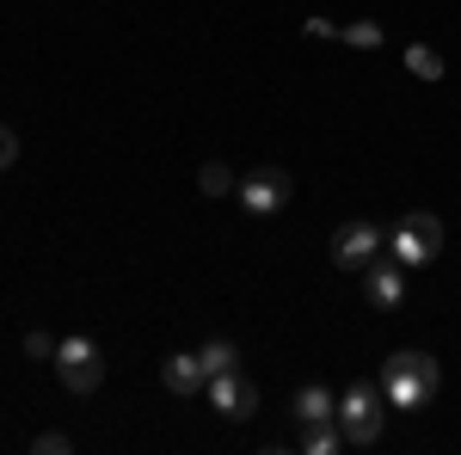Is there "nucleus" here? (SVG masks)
Listing matches in <instances>:
<instances>
[{
	"label": "nucleus",
	"instance_id": "obj_9",
	"mask_svg": "<svg viewBox=\"0 0 461 455\" xmlns=\"http://www.w3.org/2000/svg\"><path fill=\"white\" fill-rule=\"evenodd\" d=\"M160 382H167V394L191 400V394H203V387H210V369H203V357H197V350H173V357L160 363Z\"/></svg>",
	"mask_w": 461,
	"mask_h": 455
},
{
	"label": "nucleus",
	"instance_id": "obj_15",
	"mask_svg": "<svg viewBox=\"0 0 461 455\" xmlns=\"http://www.w3.org/2000/svg\"><path fill=\"white\" fill-rule=\"evenodd\" d=\"M339 37H345V43H363V50H375V43H382V25H339Z\"/></svg>",
	"mask_w": 461,
	"mask_h": 455
},
{
	"label": "nucleus",
	"instance_id": "obj_4",
	"mask_svg": "<svg viewBox=\"0 0 461 455\" xmlns=\"http://www.w3.org/2000/svg\"><path fill=\"white\" fill-rule=\"evenodd\" d=\"M56 376L68 394H93V387L105 382V350L93 345V339H62L56 345Z\"/></svg>",
	"mask_w": 461,
	"mask_h": 455
},
{
	"label": "nucleus",
	"instance_id": "obj_18",
	"mask_svg": "<svg viewBox=\"0 0 461 455\" xmlns=\"http://www.w3.org/2000/svg\"><path fill=\"white\" fill-rule=\"evenodd\" d=\"M25 350H32V357H56V339H50V332H25Z\"/></svg>",
	"mask_w": 461,
	"mask_h": 455
},
{
	"label": "nucleus",
	"instance_id": "obj_12",
	"mask_svg": "<svg viewBox=\"0 0 461 455\" xmlns=\"http://www.w3.org/2000/svg\"><path fill=\"white\" fill-rule=\"evenodd\" d=\"M302 450H308V455H332V450H345V431H339V419L302 424Z\"/></svg>",
	"mask_w": 461,
	"mask_h": 455
},
{
	"label": "nucleus",
	"instance_id": "obj_17",
	"mask_svg": "<svg viewBox=\"0 0 461 455\" xmlns=\"http://www.w3.org/2000/svg\"><path fill=\"white\" fill-rule=\"evenodd\" d=\"M13 160H19V136H13V130H6V123H0V173H6V167H13Z\"/></svg>",
	"mask_w": 461,
	"mask_h": 455
},
{
	"label": "nucleus",
	"instance_id": "obj_2",
	"mask_svg": "<svg viewBox=\"0 0 461 455\" xmlns=\"http://www.w3.org/2000/svg\"><path fill=\"white\" fill-rule=\"evenodd\" d=\"M388 246H393V259H400V265H412V271H419V265H430V259L443 252V222H437L430 210L400 215V222H393V234H388Z\"/></svg>",
	"mask_w": 461,
	"mask_h": 455
},
{
	"label": "nucleus",
	"instance_id": "obj_7",
	"mask_svg": "<svg viewBox=\"0 0 461 455\" xmlns=\"http://www.w3.org/2000/svg\"><path fill=\"white\" fill-rule=\"evenodd\" d=\"M375 252H382V228H369V222H345L332 234V265H345V271H363Z\"/></svg>",
	"mask_w": 461,
	"mask_h": 455
},
{
	"label": "nucleus",
	"instance_id": "obj_1",
	"mask_svg": "<svg viewBox=\"0 0 461 455\" xmlns=\"http://www.w3.org/2000/svg\"><path fill=\"white\" fill-rule=\"evenodd\" d=\"M437 387H443V369H437L430 350H393L388 369H382V394H388V406H400V413L437 400Z\"/></svg>",
	"mask_w": 461,
	"mask_h": 455
},
{
	"label": "nucleus",
	"instance_id": "obj_3",
	"mask_svg": "<svg viewBox=\"0 0 461 455\" xmlns=\"http://www.w3.org/2000/svg\"><path fill=\"white\" fill-rule=\"evenodd\" d=\"M382 400L388 394H375L369 382H357L345 400H339V431H345V443L363 450V443H375L382 437Z\"/></svg>",
	"mask_w": 461,
	"mask_h": 455
},
{
	"label": "nucleus",
	"instance_id": "obj_8",
	"mask_svg": "<svg viewBox=\"0 0 461 455\" xmlns=\"http://www.w3.org/2000/svg\"><path fill=\"white\" fill-rule=\"evenodd\" d=\"M363 296H369L375 308H400V302H406V265H400V259H369V265H363Z\"/></svg>",
	"mask_w": 461,
	"mask_h": 455
},
{
	"label": "nucleus",
	"instance_id": "obj_16",
	"mask_svg": "<svg viewBox=\"0 0 461 455\" xmlns=\"http://www.w3.org/2000/svg\"><path fill=\"white\" fill-rule=\"evenodd\" d=\"M32 450L37 455H62V450H74V443H68V431H43V437H32Z\"/></svg>",
	"mask_w": 461,
	"mask_h": 455
},
{
	"label": "nucleus",
	"instance_id": "obj_5",
	"mask_svg": "<svg viewBox=\"0 0 461 455\" xmlns=\"http://www.w3.org/2000/svg\"><path fill=\"white\" fill-rule=\"evenodd\" d=\"M289 191H295V178H289L284 167H252V173L240 178V210L247 215H277L289 204Z\"/></svg>",
	"mask_w": 461,
	"mask_h": 455
},
{
	"label": "nucleus",
	"instance_id": "obj_14",
	"mask_svg": "<svg viewBox=\"0 0 461 455\" xmlns=\"http://www.w3.org/2000/svg\"><path fill=\"white\" fill-rule=\"evenodd\" d=\"M406 68L419 74V80H443V56H437L430 43H412V50H406Z\"/></svg>",
	"mask_w": 461,
	"mask_h": 455
},
{
	"label": "nucleus",
	"instance_id": "obj_10",
	"mask_svg": "<svg viewBox=\"0 0 461 455\" xmlns=\"http://www.w3.org/2000/svg\"><path fill=\"white\" fill-rule=\"evenodd\" d=\"M295 419L302 424H320V419H339V400L326 387H295Z\"/></svg>",
	"mask_w": 461,
	"mask_h": 455
},
{
	"label": "nucleus",
	"instance_id": "obj_6",
	"mask_svg": "<svg viewBox=\"0 0 461 455\" xmlns=\"http://www.w3.org/2000/svg\"><path fill=\"white\" fill-rule=\"evenodd\" d=\"M210 406L221 413V419H252L258 413V387L240 376V369H221V376H210Z\"/></svg>",
	"mask_w": 461,
	"mask_h": 455
},
{
	"label": "nucleus",
	"instance_id": "obj_11",
	"mask_svg": "<svg viewBox=\"0 0 461 455\" xmlns=\"http://www.w3.org/2000/svg\"><path fill=\"white\" fill-rule=\"evenodd\" d=\"M197 191H203V197H228V191H240V178H234L228 160H203V167H197Z\"/></svg>",
	"mask_w": 461,
	"mask_h": 455
},
{
	"label": "nucleus",
	"instance_id": "obj_13",
	"mask_svg": "<svg viewBox=\"0 0 461 455\" xmlns=\"http://www.w3.org/2000/svg\"><path fill=\"white\" fill-rule=\"evenodd\" d=\"M197 357H203V369H210V376H221V369H240V345H234V339H210Z\"/></svg>",
	"mask_w": 461,
	"mask_h": 455
}]
</instances>
